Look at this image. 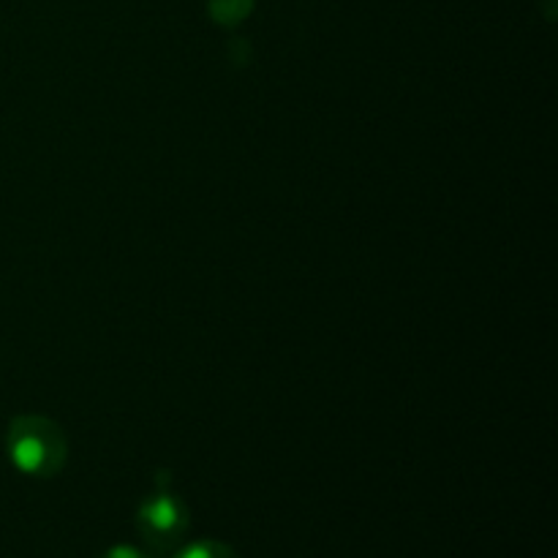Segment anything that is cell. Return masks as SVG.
Wrapping results in <instances>:
<instances>
[{"label":"cell","instance_id":"3957f363","mask_svg":"<svg viewBox=\"0 0 558 558\" xmlns=\"http://www.w3.org/2000/svg\"><path fill=\"white\" fill-rule=\"evenodd\" d=\"M174 558H243V556L227 543H218V539H199V543H191L189 548L180 550Z\"/></svg>","mask_w":558,"mask_h":558},{"label":"cell","instance_id":"7a4b0ae2","mask_svg":"<svg viewBox=\"0 0 558 558\" xmlns=\"http://www.w3.org/2000/svg\"><path fill=\"white\" fill-rule=\"evenodd\" d=\"M189 510L183 501L169 490H158V494L147 496L136 510V529L145 545L153 550L169 554L180 545L185 529H189Z\"/></svg>","mask_w":558,"mask_h":558},{"label":"cell","instance_id":"5b68a950","mask_svg":"<svg viewBox=\"0 0 558 558\" xmlns=\"http://www.w3.org/2000/svg\"><path fill=\"white\" fill-rule=\"evenodd\" d=\"M101 558H153V556H147L145 550L134 548V545H114V548H109Z\"/></svg>","mask_w":558,"mask_h":558},{"label":"cell","instance_id":"6da1fadb","mask_svg":"<svg viewBox=\"0 0 558 558\" xmlns=\"http://www.w3.org/2000/svg\"><path fill=\"white\" fill-rule=\"evenodd\" d=\"M5 450L11 463L27 477H54L63 472L69 458V445L60 425L41 414H20L11 420Z\"/></svg>","mask_w":558,"mask_h":558},{"label":"cell","instance_id":"277c9868","mask_svg":"<svg viewBox=\"0 0 558 558\" xmlns=\"http://www.w3.org/2000/svg\"><path fill=\"white\" fill-rule=\"evenodd\" d=\"M254 0H210V11L218 22L223 25H232V22H240L251 11Z\"/></svg>","mask_w":558,"mask_h":558}]
</instances>
